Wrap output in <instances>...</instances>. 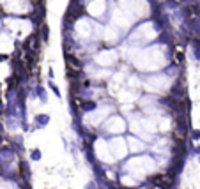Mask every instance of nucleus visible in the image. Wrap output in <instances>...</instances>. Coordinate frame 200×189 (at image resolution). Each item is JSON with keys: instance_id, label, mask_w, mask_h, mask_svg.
Listing matches in <instances>:
<instances>
[{"instance_id": "11", "label": "nucleus", "mask_w": 200, "mask_h": 189, "mask_svg": "<svg viewBox=\"0 0 200 189\" xmlns=\"http://www.w3.org/2000/svg\"><path fill=\"white\" fill-rule=\"evenodd\" d=\"M0 25H2V19H0Z\"/></svg>"}, {"instance_id": "9", "label": "nucleus", "mask_w": 200, "mask_h": 189, "mask_svg": "<svg viewBox=\"0 0 200 189\" xmlns=\"http://www.w3.org/2000/svg\"><path fill=\"white\" fill-rule=\"evenodd\" d=\"M200 138V131H193L191 132V140H199Z\"/></svg>"}, {"instance_id": "7", "label": "nucleus", "mask_w": 200, "mask_h": 189, "mask_svg": "<svg viewBox=\"0 0 200 189\" xmlns=\"http://www.w3.org/2000/svg\"><path fill=\"white\" fill-rule=\"evenodd\" d=\"M48 85H50V89H51V92H53V94L57 95V97H60V90H59V87H57V85H55L53 81H50Z\"/></svg>"}, {"instance_id": "4", "label": "nucleus", "mask_w": 200, "mask_h": 189, "mask_svg": "<svg viewBox=\"0 0 200 189\" xmlns=\"http://www.w3.org/2000/svg\"><path fill=\"white\" fill-rule=\"evenodd\" d=\"M128 149L129 150H133V152H140V150H143L145 149V145H143V141H140V140H137L135 136H129L128 138Z\"/></svg>"}, {"instance_id": "6", "label": "nucleus", "mask_w": 200, "mask_h": 189, "mask_svg": "<svg viewBox=\"0 0 200 189\" xmlns=\"http://www.w3.org/2000/svg\"><path fill=\"white\" fill-rule=\"evenodd\" d=\"M48 36H50V28H48V25H43L41 27V34H39L41 41H48Z\"/></svg>"}, {"instance_id": "12", "label": "nucleus", "mask_w": 200, "mask_h": 189, "mask_svg": "<svg viewBox=\"0 0 200 189\" xmlns=\"http://www.w3.org/2000/svg\"><path fill=\"white\" fill-rule=\"evenodd\" d=\"M199 163H200V157H199Z\"/></svg>"}, {"instance_id": "10", "label": "nucleus", "mask_w": 200, "mask_h": 189, "mask_svg": "<svg viewBox=\"0 0 200 189\" xmlns=\"http://www.w3.org/2000/svg\"><path fill=\"white\" fill-rule=\"evenodd\" d=\"M85 189H96V188H94V182H90L89 186H85Z\"/></svg>"}, {"instance_id": "2", "label": "nucleus", "mask_w": 200, "mask_h": 189, "mask_svg": "<svg viewBox=\"0 0 200 189\" xmlns=\"http://www.w3.org/2000/svg\"><path fill=\"white\" fill-rule=\"evenodd\" d=\"M108 147H110V150H113V152L117 150V154H115V157H120V156H122L124 152L128 150V145H124V140H122V138H117V140H112Z\"/></svg>"}, {"instance_id": "5", "label": "nucleus", "mask_w": 200, "mask_h": 189, "mask_svg": "<svg viewBox=\"0 0 200 189\" xmlns=\"http://www.w3.org/2000/svg\"><path fill=\"white\" fill-rule=\"evenodd\" d=\"M48 122H50V115H37V117H36V127H43V126H46V124H48Z\"/></svg>"}, {"instance_id": "8", "label": "nucleus", "mask_w": 200, "mask_h": 189, "mask_svg": "<svg viewBox=\"0 0 200 189\" xmlns=\"http://www.w3.org/2000/svg\"><path fill=\"white\" fill-rule=\"evenodd\" d=\"M30 156H32V159H34V161H39L41 152H39V150H32V154H30Z\"/></svg>"}, {"instance_id": "1", "label": "nucleus", "mask_w": 200, "mask_h": 189, "mask_svg": "<svg viewBox=\"0 0 200 189\" xmlns=\"http://www.w3.org/2000/svg\"><path fill=\"white\" fill-rule=\"evenodd\" d=\"M104 129L110 132H122L126 129V124H124V120L117 117V115H113V117H110L108 118V122L104 124Z\"/></svg>"}, {"instance_id": "3", "label": "nucleus", "mask_w": 200, "mask_h": 189, "mask_svg": "<svg viewBox=\"0 0 200 189\" xmlns=\"http://www.w3.org/2000/svg\"><path fill=\"white\" fill-rule=\"evenodd\" d=\"M13 48V37L7 34V32H2L0 34V51H9Z\"/></svg>"}]
</instances>
